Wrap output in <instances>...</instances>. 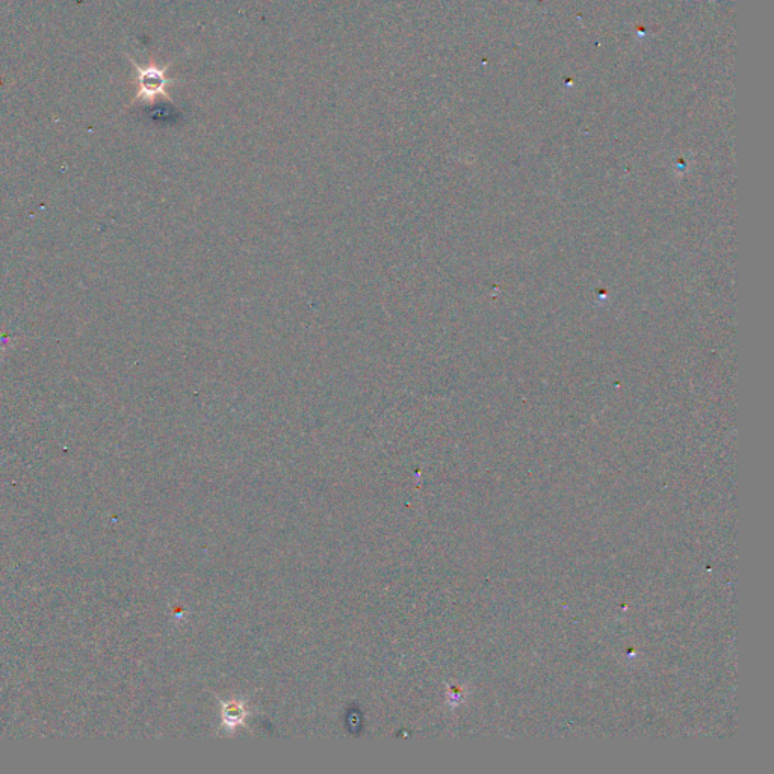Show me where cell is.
<instances>
[{"mask_svg":"<svg viewBox=\"0 0 774 774\" xmlns=\"http://www.w3.org/2000/svg\"><path fill=\"white\" fill-rule=\"evenodd\" d=\"M132 64L137 69L138 84V93L132 103H153L158 97L170 99L168 87L176 82L167 76V70L170 66L158 67L155 64H150V66L141 67L134 61H132Z\"/></svg>","mask_w":774,"mask_h":774,"instance_id":"6da1fadb","label":"cell"}]
</instances>
